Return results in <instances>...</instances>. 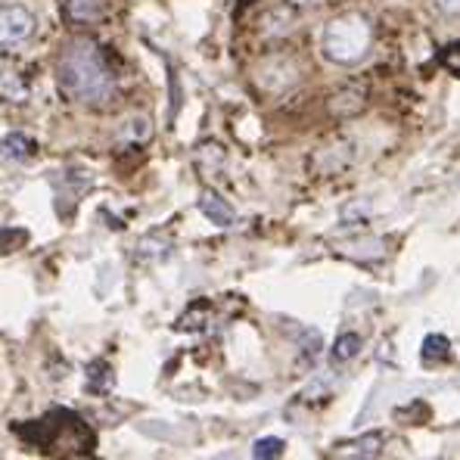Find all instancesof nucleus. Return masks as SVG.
<instances>
[{"label":"nucleus","mask_w":460,"mask_h":460,"mask_svg":"<svg viewBox=\"0 0 460 460\" xmlns=\"http://www.w3.org/2000/svg\"><path fill=\"white\" fill-rule=\"evenodd\" d=\"M31 153H35V143H31V137L19 134V131H13V134L0 137V156H4V159L25 162Z\"/></svg>","instance_id":"obj_5"},{"label":"nucleus","mask_w":460,"mask_h":460,"mask_svg":"<svg viewBox=\"0 0 460 460\" xmlns=\"http://www.w3.org/2000/svg\"><path fill=\"white\" fill-rule=\"evenodd\" d=\"M200 209H202V215L218 227H230L236 221L234 209H230L218 193H212V190H206V193L200 196Z\"/></svg>","instance_id":"obj_4"},{"label":"nucleus","mask_w":460,"mask_h":460,"mask_svg":"<svg viewBox=\"0 0 460 460\" xmlns=\"http://www.w3.org/2000/svg\"><path fill=\"white\" fill-rule=\"evenodd\" d=\"M320 50L330 63L354 65L371 50V25L361 16H339L320 35Z\"/></svg>","instance_id":"obj_2"},{"label":"nucleus","mask_w":460,"mask_h":460,"mask_svg":"<svg viewBox=\"0 0 460 460\" xmlns=\"http://www.w3.org/2000/svg\"><path fill=\"white\" fill-rule=\"evenodd\" d=\"M56 78L65 97L84 103V106H106L115 94V75L106 56L94 41L75 38L63 47L56 63Z\"/></svg>","instance_id":"obj_1"},{"label":"nucleus","mask_w":460,"mask_h":460,"mask_svg":"<svg viewBox=\"0 0 460 460\" xmlns=\"http://www.w3.org/2000/svg\"><path fill=\"white\" fill-rule=\"evenodd\" d=\"M383 432H371V436L358 439V442L345 445L348 451H339V455H348V457H377L379 448H383Z\"/></svg>","instance_id":"obj_7"},{"label":"nucleus","mask_w":460,"mask_h":460,"mask_svg":"<svg viewBox=\"0 0 460 460\" xmlns=\"http://www.w3.org/2000/svg\"><path fill=\"white\" fill-rule=\"evenodd\" d=\"M19 243H25L22 230H6V227H0V252H13V249H16Z\"/></svg>","instance_id":"obj_13"},{"label":"nucleus","mask_w":460,"mask_h":460,"mask_svg":"<svg viewBox=\"0 0 460 460\" xmlns=\"http://www.w3.org/2000/svg\"><path fill=\"white\" fill-rule=\"evenodd\" d=\"M289 4H295V6H314V4H320V0H289Z\"/></svg>","instance_id":"obj_15"},{"label":"nucleus","mask_w":460,"mask_h":460,"mask_svg":"<svg viewBox=\"0 0 460 460\" xmlns=\"http://www.w3.org/2000/svg\"><path fill=\"white\" fill-rule=\"evenodd\" d=\"M448 339L442 336V333H430V336L423 339V361L426 364H442V361H448Z\"/></svg>","instance_id":"obj_9"},{"label":"nucleus","mask_w":460,"mask_h":460,"mask_svg":"<svg viewBox=\"0 0 460 460\" xmlns=\"http://www.w3.org/2000/svg\"><path fill=\"white\" fill-rule=\"evenodd\" d=\"M439 59H442V65L448 72H455V75L460 78V44H448V47L439 54Z\"/></svg>","instance_id":"obj_12"},{"label":"nucleus","mask_w":460,"mask_h":460,"mask_svg":"<svg viewBox=\"0 0 460 460\" xmlns=\"http://www.w3.org/2000/svg\"><path fill=\"white\" fill-rule=\"evenodd\" d=\"M361 345L364 343H361L358 333H343V336L336 339V345H333V364H348V361H354Z\"/></svg>","instance_id":"obj_8"},{"label":"nucleus","mask_w":460,"mask_h":460,"mask_svg":"<svg viewBox=\"0 0 460 460\" xmlns=\"http://www.w3.org/2000/svg\"><path fill=\"white\" fill-rule=\"evenodd\" d=\"M284 448H286L284 439H259V442H255V448H252V455L268 460V457H280V455H284Z\"/></svg>","instance_id":"obj_11"},{"label":"nucleus","mask_w":460,"mask_h":460,"mask_svg":"<svg viewBox=\"0 0 460 460\" xmlns=\"http://www.w3.org/2000/svg\"><path fill=\"white\" fill-rule=\"evenodd\" d=\"M35 35V16L25 6H0V50H16Z\"/></svg>","instance_id":"obj_3"},{"label":"nucleus","mask_w":460,"mask_h":460,"mask_svg":"<svg viewBox=\"0 0 460 460\" xmlns=\"http://www.w3.org/2000/svg\"><path fill=\"white\" fill-rule=\"evenodd\" d=\"M436 4L442 6L445 13H455V16L460 13V0H436Z\"/></svg>","instance_id":"obj_14"},{"label":"nucleus","mask_w":460,"mask_h":460,"mask_svg":"<svg viewBox=\"0 0 460 460\" xmlns=\"http://www.w3.org/2000/svg\"><path fill=\"white\" fill-rule=\"evenodd\" d=\"M25 94H29V90H25L22 78L10 69H0V97H6V100H13V103H22Z\"/></svg>","instance_id":"obj_10"},{"label":"nucleus","mask_w":460,"mask_h":460,"mask_svg":"<svg viewBox=\"0 0 460 460\" xmlns=\"http://www.w3.org/2000/svg\"><path fill=\"white\" fill-rule=\"evenodd\" d=\"M63 10L72 22H97L103 13L100 0H63Z\"/></svg>","instance_id":"obj_6"}]
</instances>
